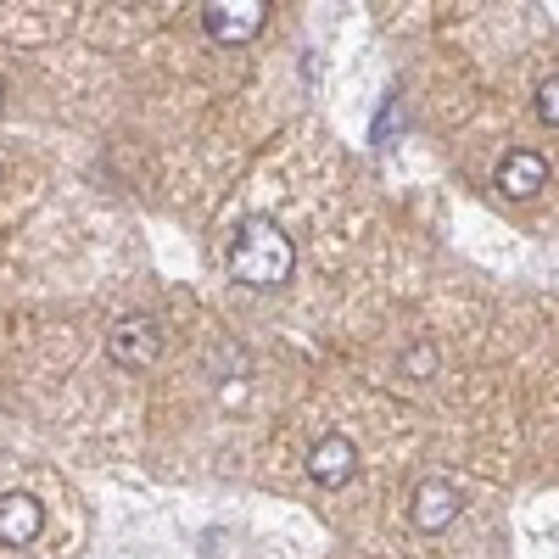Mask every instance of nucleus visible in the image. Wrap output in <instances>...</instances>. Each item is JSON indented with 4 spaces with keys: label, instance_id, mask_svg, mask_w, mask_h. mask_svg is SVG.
Segmentation results:
<instances>
[{
    "label": "nucleus",
    "instance_id": "obj_11",
    "mask_svg": "<svg viewBox=\"0 0 559 559\" xmlns=\"http://www.w3.org/2000/svg\"><path fill=\"white\" fill-rule=\"evenodd\" d=\"M0 102H7V84H0Z\"/></svg>",
    "mask_w": 559,
    "mask_h": 559
},
{
    "label": "nucleus",
    "instance_id": "obj_9",
    "mask_svg": "<svg viewBox=\"0 0 559 559\" xmlns=\"http://www.w3.org/2000/svg\"><path fill=\"white\" fill-rule=\"evenodd\" d=\"M403 369H408V376H431V347L408 353V358H403Z\"/></svg>",
    "mask_w": 559,
    "mask_h": 559
},
{
    "label": "nucleus",
    "instance_id": "obj_5",
    "mask_svg": "<svg viewBox=\"0 0 559 559\" xmlns=\"http://www.w3.org/2000/svg\"><path fill=\"white\" fill-rule=\"evenodd\" d=\"M548 185V157L543 152H503V163H498V191L509 197V202H532L537 191Z\"/></svg>",
    "mask_w": 559,
    "mask_h": 559
},
{
    "label": "nucleus",
    "instance_id": "obj_10",
    "mask_svg": "<svg viewBox=\"0 0 559 559\" xmlns=\"http://www.w3.org/2000/svg\"><path fill=\"white\" fill-rule=\"evenodd\" d=\"M392 129H397V102H386V107H381V123H376V140H386Z\"/></svg>",
    "mask_w": 559,
    "mask_h": 559
},
{
    "label": "nucleus",
    "instance_id": "obj_7",
    "mask_svg": "<svg viewBox=\"0 0 559 559\" xmlns=\"http://www.w3.org/2000/svg\"><path fill=\"white\" fill-rule=\"evenodd\" d=\"M39 526H45L39 498H28V492H7V498H0V543L23 548V543L39 537Z\"/></svg>",
    "mask_w": 559,
    "mask_h": 559
},
{
    "label": "nucleus",
    "instance_id": "obj_4",
    "mask_svg": "<svg viewBox=\"0 0 559 559\" xmlns=\"http://www.w3.org/2000/svg\"><path fill=\"white\" fill-rule=\"evenodd\" d=\"M202 23H207V34L213 39H224V45H236V39H252L263 23H269V7L263 0H213V7H202Z\"/></svg>",
    "mask_w": 559,
    "mask_h": 559
},
{
    "label": "nucleus",
    "instance_id": "obj_2",
    "mask_svg": "<svg viewBox=\"0 0 559 559\" xmlns=\"http://www.w3.org/2000/svg\"><path fill=\"white\" fill-rule=\"evenodd\" d=\"M107 353H112V364H123V369H152L157 353H163V336H157V324H152V319L129 313V319L112 324Z\"/></svg>",
    "mask_w": 559,
    "mask_h": 559
},
{
    "label": "nucleus",
    "instance_id": "obj_6",
    "mask_svg": "<svg viewBox=\"0 0 559 559\" xmlns=\"http://www.w3.org/2000/svg\"><path fill=\"white\" fill-rule=\"evenodd\" d=\"M308 476L319 481V487H347L353 476H358V448L347 442V437H319L313 442V453H308Z\"/></svg>",
    "mask_w": 559,
    "mask_h": 559
},
{
    "label": "nucleus",
    "instance_id": "obj_1",
    "mask_svg": "<svg viewBox=\"0 0 559 559\" xmlns=\"http://www.w3.org/2000/svg\"><path fill=\"white\" fill-rule=\"evenodd\" d=\"M292 263H297V247L292 236L280 229L274 218H247L229 241V274L252 292H274L292 280Z\"/></svg>",
    "mask_w": 559,
    "mask_h": 559
},
{
    "label": "nucleus",
    "instance_id": "obj_3",
    "mask_svg": "<svg viewBox=\"0 0 559 559\" xmlns=\"http://www.w3.org/2000/svg\"><path fill=\"white\" fill-rule=\"evenodd\" d=\"M408 521H414V532H448L459 521V487L442 481V476L419 481L414 498H408Z\"/></svg>",
    "mask_w": 559,
    "mask_h": 559
},
{
    "label": "nucleus",
    "instance_id": "obj_8",
    "mask_svg": "<svg viewBox=\"0 0 559 559\" xmlns=\"http://www.w3.org/2000/svg\"><path fill=\"white\" fill-rule=\"evenodd\" d=\"M537 118H543L548 129H559V73L543 79V90H537Z\"/></svg>",
    "mask_w": 559,
    "mask_h": 559
}]
</instances>
